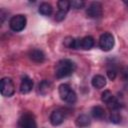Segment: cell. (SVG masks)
<instances>
[{
	"label": "cell",
	"instance_id": "1",
	"mask_svg": "<svg viewBox=\"0 0 128 128\" xmlns=\"http://www.w3.org/2000/svg\"><path fill=\"white\" fill-rule=\"evenodd\" d=\"M76 69L75 63L70 59H62L60 60L55 67V76L58 79L67 77L71 75Z\"/></svg>",
	"mask_w": 128,
	"mask_h": 128
},
{
	"label": "cell",
	"instance_id": "2",
	"mask_svg": "<svg viewBox=\"0 0 128 128\" xmlns=\"http://www.w3.org/2000/svg\"><path fill=\"white\" fill-rule=\"evenodd\" d=\"M59 95L60 98L68 103V104H74L77 100V96L76 93L74 92V90H72V88L68 85V84H61L59 86Z\"/></svg>",
	"mask_w": 128,
	"mask_h": 128
},
{
	"label": "cell",
	"instance_id": "3",
	"mask_svg": "<svg viewBox=\"0 0 128 128\" xmlns=\"http://www.w3.org/2000/svg\"><path fill=\"white\" fill-rule=\"evenodd\" d=\"M26 17L22 14H18L13 16L10 21H9V26L11 28V30H13L14 32H20L22 31L25 26H26Z\"/></svg>",
	"mask_w": 128,
	"mask_h": 128
},
{
	"label": "cell",
	"instance_id": "4",
	"mask_svg": "<svg viewBox=\"0 0 128 128\" xmlns=\"http://www.w3.org/2000/svg\"><path fill=\"white\" fill-rule=\"evenodd\" d=\"M0 91L4 97H11L15 92V86L11 78L4 77L0 83Z\"/></svg>",
	"mask_w": 128,
	"mask_h": 128
},
{
	"label": "cell",
	"instance_id": "5",
	"mask_svg": "<svg viewBox=\"0 0 128 128\" xmlns=\"http://www.w3.org/2000/svg\"><path fill=\"white\" fill-rule=\"evenodd\" d=\"M18 128H37L34 116L30 113H24L18 120Z\"/></svg>",
	"mask_w": 128,
	"mask_h": 128
},
{
	"label": "cell",
	"instance_id": "6",
	"mask_svg": "<svg viewBox=\"0 0 128 128\" xmlns=\"http://www.w3.org/2000/svg\"><path fill=\"white\" fill-rule=\"evenodd\" d=\"M99 46L103 51H110L114 46V37L111 33H103L99 39Z\"/></svg>",
	"mask_w": 128,
	"mask_h": 128
},
{
	"label": "cell",
	"instance_id": "7",
	"mask_svg": "<svg viewBox=\"0 0 128 128\" xmlns=\"http://www.w3.org/2000/svg\"><path fill=\"white\" fill-rule=\"evenodd\" d=\"M102 4L100 2H92L86 10L87 17L93 19L100 18L102 16Z\"/></svg>",
	"mask_w": 128,
	"mask_h": 128
},
{
	"label": "cell",
	"instance_id": "8",
	"mask_svg": "<svg viewBox=\"0 0 128 128\" xmlns=\"http://www.w3.org/2000/svg\"><path fill=\"white\" fill-rule=\"evenodd\" d=\"M64 119H65V112L62 109H56L50 115V122L53 126H58L62 124Z\"/></svg>",
	"mask_w": 128,
	"mask_h": 128
},
{
	"label": "cell",
	"instance_id": "9",
	"mask_svg": "<svg viewBox=\"0 0 128 128\" xmlns=\"http://www.w3.org/2000/svg\"><path fill=\"white\" fill-rule=\"evenodd\" d=\"M32 88H33V80L28 76H24L21 80L20 92L22 94H27L32 90Z\"/></svg>",
	"mask_w": 128,
	"mask_h": 128
},
{
	"label": "cell",
	"instance_id": "10",
	"mask_svg": "<svg viewBox=\"0 0 128 128\" xmlns=\"http://www.w3.org/2000/svg\"><path fill=\"white\" fill-rule=\"evenodd\" d=\"M29 58L35 63H42L45 59V55L41 50L33 49L29 52Z\"/></svg>",
	"mask_w": 128,
	"mask_h": 128
},
{
	"label": "cell",
	"instance_id": "11",
	"mask_svg": "<svg viewBox=\"0 0 128 128\" xmlns=\"http://www.w3.org/2000/svg\"><path fill=\"white\" fill-rule=\"evenodd\" d=\"M94 46V39L92 36H85L80 38V49L89 50Z\"/></svg>",
	"mask_w": 128,
	"mask_h": 128
},
{
	"label": "cell",
	"instance_id": "12",
	"mask_svg": "<svg viewBox=\"0 0 128 128\" xmlns=\"http://www.w3.org/2000/svg\"><path fill=\"white\" fill-rule=\"evenodd\" d=\"M92 86L94 88H97V89H101L103 88L105 85H106V79L104 76L102 75H95L93 78H92Z\"/></svg>",
	"mask_w": 128,
	"mask_h": 128
},
{
	"label": "cell",
	"instance_id": "13",
	"mask_svg": "<svg viewBox=\"0 0 128 128\" xmlns=\"http://www.w3.org/2000/svg\"><path fill=\"white\" fill-rule=\"evenodd\" d=\"M38 10H39V13L40 14H42L44 16H49V15H51L53 8H52L51 4H49L47 2H43V3L40 4Z\"/></svg>",
	"mask_w": 128,
	"mask_h": 128
},
{
	"label": "cell",
	"instance_id": "14",
	"mask_svg": "<svg viewBox=\"0 0 128 128\" xmlns=\"http://www.w3.org/2000/svg\"><path fill=\"white\" fill-rule=\"evenodd\" d=\"M92 116L96 119H102L105 116V111L101 106H94L91 110Z\"/></svg>",
	"mask_w": 128,
	"mask_h": 128
},
{
	"label": "cell",
	"instance_id": "15",
	"mask_svg": "<svg viewBox=\"0 0 128 128\" xmlns=\"http://www.w3.org/2000/svg\"><path fill=\"white\" fill-rule=\"evenodd\" d=\"M89 124H90V118L85 114L80 115L76 120V125L79 127H86Z\"/></svg>",
	"mask_w": 128,
	"mask_h": 128
},
{
	"label": "cell",
	"instance_id": "16",
	"mask_svg": "<svg viewBox=\"0 0 128 128\" xmlns=\"http://www.w3.org/2000/svg\"><path fill=\"white\" fill-rule=\"evenodd\" d=\"M50 88H51V83H50L49 81H47V80H43V81L39 84V91H40V93L43 94V95L47 94V93L49 92Z\"/></svg>",
	"mask_w": 128,
	"mask_h": 128
},
{
	"label": "cell",
	"instance_id": "17",
	"mask_svg": "<svg viewBox=\"0 0 128 128\" xmlns=\"http://www.w3.org/2000/svg\"><path fill=\"white\" fill-rule=\"evenodd\" d=\"M71 7V3L67 0H60L58 1V10L63 11V12H68Z\"/></svg>",
	"mask_w": 128,
	"mask_h": 128
},
{
	"label": "cell",
	"instance_id": "18",
	"mask_svg": "<svg viewBox=\"0 0 128 128\" xmlns=\"http://www.w3.org/2000/svg\"><path fill=\"white\" fill-rule=\"evenodd\" d=\"M114 98V96L112 95V93L109 91V90H105L103 93H102V95H101V100L104 102V103H109L112 99Z\"/></svg>",
	"mask_w": 128,
	"mask_h": 128
},
{
	"label": "cell",
	"instance_id": "19",
	"mask_svg": "<svg viewBox=\"0 0 128 128\" xmlns=\"http://www.w3.org/2000/svg\"><path fill=\"white\" fill-rule=\"evenodd\" d=\"M70 3H71V6L74 9H81V8H83V6L85 4L84 1H82V0H73Z\"/></svg>",
	"mask_w": 128,
	"mask_h": 128
},
{
	"label": "cell",
	"instance_id": "20",
	"mask_svg": "<svg viewBox=\"0 0 128 128\" xmlns=\"http://www.w3.org/2000/svg\"><path fill=\"white\" fill-rule=\"evenodd\" d=\"M110 121L111 122H113V123H119L120 121H121V116H120V114L119 113H117V112H112V114H111V116H110Z\"/></svg>",
	"mask_w": 128,
	"mask_h": 128
},
{
	"label": "cell",
	"instance_id": "21",
	"mask_svg": "<svg viewBox=\"0 0 128 128\" xmlns=\"http://www.w3.org/2000/svg\"><path fill=\"white\" fill-rule=\"evenodd\" d=\"M66 12H63V11H60V10H58V12L56 13V15H55V19L57 20V21H62V20H64V18L66 17Z\"/></svg>",
	"mask_w": 128,
	"mask_h": 128
},
{
	"label": "cell",
	"instance_id": "22",
	"mask_svg": "<svg viewBox=\"0 0 128 128\" xmlns=\"http://www.w3.org/2000/svg\"><path fill=\"white\" fill-rule=\"evenodd\" d=\"M116 75H117V72H116L115 69L112 68V69H108L107 70V76H108V78L110 80H114L116 78Z\"/></svg>",
	"mask_w": 128,
	"mask_h": 128
},
{
	"label": "cell",
	"instance_id": "23",
	"mask_svg": "<svg viewBox=\"0 0 128 128\" xmlns=\"http://www.w3.org/2000/svg\"><path fill=\"white\" fill-rule=\"evenodd\" d=\"M124 3H125V5H126L127 8H128V1H124Z\"/></svg>",
	"mask_w": 128,
	"mask_h": 128
}]
</instances>
